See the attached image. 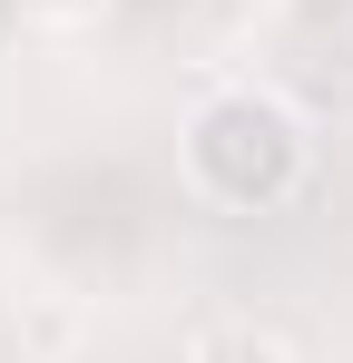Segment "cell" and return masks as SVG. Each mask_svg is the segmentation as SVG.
Listing matches in <instances>:
<instances>
[{
    "mask_svg": "<svg viewBox=\"0 0 353 363\" xmlns=\"http://www.w3.org/2000/svg\"><path fill=\"white\" fill-rule=\"evenodd\" d=\"M186 363H285V344H275L265 324H206V334L186 344Z\"/></svg>",
    "mask_w": 353,
    "mask_h": 363,
    "instance_id": "2",
    "label": "cell"
},
{
    "mask_svg": "<svg viewBox=\"0 0 353 363\" xmlns=\"http://www.w3.org/2000/svg\"><path fill=\"white\" fill-rule=\"evenodd\" d=\"M294 10H344V0H294Z\"/></svg>",
    "mask_w": 353,
    "mask_h": 363,
    "instance_id": "4",
    "label": "cell"
},
{
    "mask_svg": "<svg viewBox=\"0 0 353 363\" xmlns=\"http://www.w3.org/2000/svg\"><path fill=\"white\" fill-rule=\"evenodd\" d=\"M20 10H30V20H40V30H69V20H89V10H99V0H20Z\"/></svg>",
    "mask_w": 353,
    "mask_h": 363,
    "instance_id": "3",
    "label": "cell"
},
{
    "mask_svg": "<svg viewBox=\"0 0 353 363\" xmlns=\"http://www.w3.org/2000/svg\"><path fill=\"white\" fill-rule=\"evenodd\" d=\"M304 167H314V138H304V118L275 89H216L186 118V177L206 186L216 206H235V216L285 206L304 186Z\"/></svg>",
    "mask_w": 353,
    "mask_h": 363,
    "instance_id": "1",
    "label": "cell"
}]
</instances>
